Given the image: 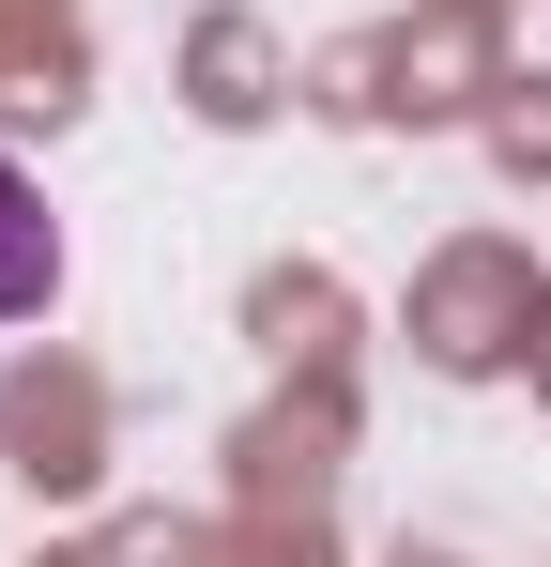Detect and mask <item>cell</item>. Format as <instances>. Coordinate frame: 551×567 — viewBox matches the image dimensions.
<instances>
[{
  "instance_id": "obj_1",
  "label": "cell",
  "mask_w": 551,
  "mask_h": 567,
  "mask_svg": "<svg viewBox=\"0 0 551 567\" xmlns=\"http://www.w3.org/2000/svg\"><path fill=\"white\" fill-rule=\"evenodd\" d=\"M46 291H62V215H46V185L0 154V322H31Z\"/></svg>"
}]
</instances>
